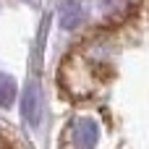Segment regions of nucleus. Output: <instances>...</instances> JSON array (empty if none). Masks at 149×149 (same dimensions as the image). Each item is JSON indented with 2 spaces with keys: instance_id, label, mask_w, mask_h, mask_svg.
<instances>
[{
  "instance_id": "1",
  "label": "nucleus",
  "mask_w": 149,
  "mask_h": 149,
  "mask_svg": "<svg viewBox=\"0 0 149 149\" xmlns=\"http://www.w3.org/2000/svg\"><path fill=\"white\" fill-rule=\"evenodd\" d=\"M21 115H24V123H29V126H39V120H42V86L37 79L26 81V86H24Z\"/></svg>"
},
{
  "instance_id": "2",
  "label": "nucleus",
  "mask_w": 149,
  "mask_h": 149,
  "mask_svg": "<svg viewBox=\"0 0 149 149\" xmlns=\"http://www.w3.org/2000/svg\"><path fill=\"white\" fill-rule=\"evenodd\" d=\"M97 139H100V126L97 120L92 118H81L73 128V144L76 149H94L97 147Z\"/></svg>"
},
{
  "instance_id": "3",
  "label": "nucleus",
  "mask_w": 149,
  "mask_h": 149,
  "mask_svg": "<svg viewBox=\"0 0 149 149\" xmlns=\"http://www.w3.org/2000/svg\"><path fill=\"white\" fill-rule=\"evenodd\" d=\"M84 18H86V13H84V8H81V3H79V0H63L58 21H60V26H63L65 31L79 29V26L84 24Z\"/></svg>"
},
{
  "instance_id": "4",
  "label": "nucleus",
  "mask_w": 149,
  "mask_h": 149,
  "mask_svg": "<svg viewBox=\"0 0 149 149\" xmlns=\"http://www.w3.org/2000/svg\"><path fill=\"white\" fill-rule=\"evenodd\" d=\"M16 94H18V89H16L13 76L0 73V107H10L16 102Z\"/></svg>"
}]
</instances>
